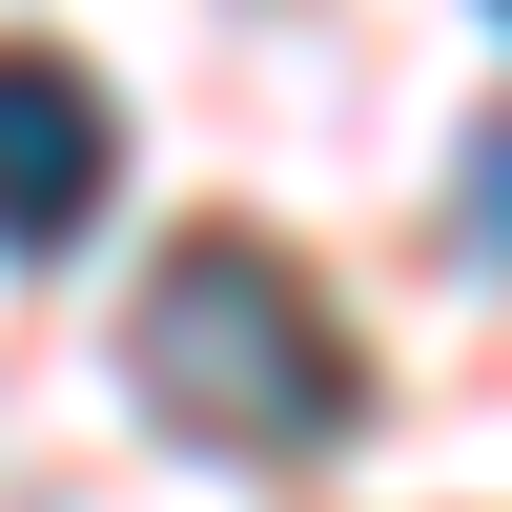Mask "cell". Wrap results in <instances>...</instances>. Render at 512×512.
<instances>
[{
  "label": "cell",
  "instance_id": "obj_4",
  "mask_svg": "<svg viewBox=\"0 0 512 512\" xmlns=\"http://www.w3.org/2000/svg\"><path fill=\"white\" fill-rule=\"evenodd\" d=\"M492 21H512V0H492Z\"/></svg>",
  "mask_w": 512,
  "mask_h": 512
},
{
  "label": "cell",
  "instance_id": "obj_3",
  "mask_svg": "<svg viewBox=\"0 0 512 512\" xmlns=\"http://www.w3.org/2000/svg\"><path fill=\"white\" fill-rule=\"evenodd\" d=\"M451 205H472V246H492V267H512V123H492V144H472V185H451Z\"/></svg>",
  "mask_w": 512,
  "mask_h": 512
},
{
  "label": "cell",
  "instance_id": "obj_1",
  "mask_svg": "<svg viewBox=\"0 0 512 512\" xmlns=\"http://www.w3.org/2000/svg\"><path fill=\"white\" fill-rule=\"evenodd\" d=\"M144 410L164 431H205V451H328L369 410V349L287 287V246H246V226H205V246H164V287H144Z\"/></svg>",
  "mask_w": 512,
  "mask_h": 512
},
{
  "label": "cell",
  "instance_id": "obj_2",
  "mask_svg": "<svg viewBox=\"0 0 512 512\" xmlns=\"http://www.w3.org/2000/svg\"><path fill=\"white\" fill-rule=\"evenodd\" d=\"M123 185V123L62 41H0V246H82Z\"/></svg>",
  "mask_w": 512,
  "mask_h": 512
}]
</instances>
